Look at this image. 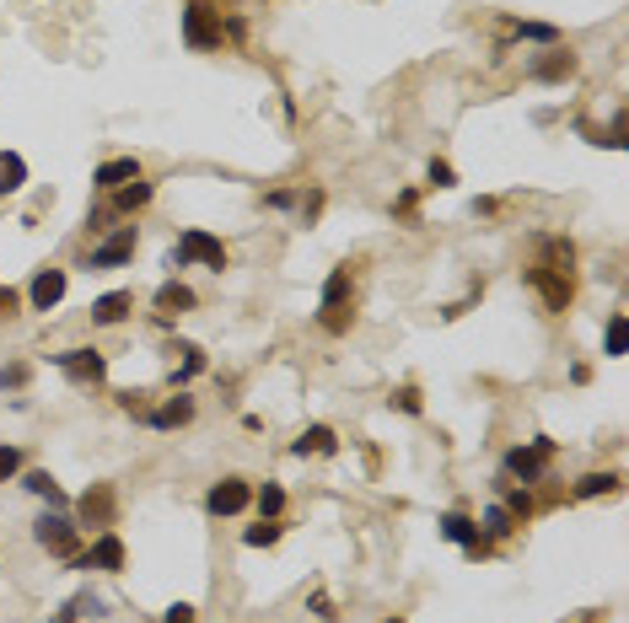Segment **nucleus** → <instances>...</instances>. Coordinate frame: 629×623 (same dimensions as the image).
Here are the masks:
<instances>
[{
    "label": "nucleus",
    "instance_id": "45",
    "mask_svg": "<svg viewBox=\"0 0 629 623\" xmlns=\"http://www.w3.org/2000/svg\"><path fill=\"white\" fill-rule=\"evenodd\" d=\"M11 307V291H0V312H6Z\"/></svg>",
    "mask_w": 629,
    "mask_h": 623
},
{
    "label": "nucleus",
    "instance_id": "29",
    "mask_svg": "<svg viewBox=\"0 0 629 623\" xmlns=\"http://www.w3.org/2000/svg\"><path fill=\"white\" fill-rule=\"evenodd\" d=\"M511 33L527 43H560V27H549V22H511Z\"/></svg>",
    "mask_w": 629,
    "mask_h": 623
},
{
    "label": "nucleus",
    "instance_id": "16",
    "mask_svg": "<svg viewBox=\"0 0 629 623\" xmlns=\"http://www.w3.org/2000/svg\"><path fill=\"white\" fill-rule=\"evenodd\" d=\"M570 70H576V54L554 49V54H538L533 60V81H570Z\"/></svg>",
    "mask_w": 629,
    "mask_h": 623
},
{
    "label": "nucleus",
    "instance_id": "22",
    "mask_svg": "<svg viewBox=\"0 0 629 623\" xmlns=\"http://www.w3.org/2000/svg\"><path fill=\"white\" fill-rule=\"evenodd\" d=\"M603 355H613V360L629 355V317H624V312L608 317V328H603Z\"/></svg>",
    "mask_w": 629,
    "mask_h": 623
},
{
    "label": "nucleus",
    "instance_id": "3",
    "mask_svg": "<svg viewBox=\"0 0 629 623\" xmlns=\"http://www.w3.org/2000/svg\"><path fill=\"white\" fill-rule=\"evenodd\" d=\"M183 264H205V269H226V248H221V237H210V231H183V242L173 248V269Z\"/></svg>",
    "mask_w": 629,
    "mask_h": 623
},
{
    "label": "nucleus",
    "instance_id": "11",
    "mask_svg": "<svg viewBox=\"0 0 629 623\" xmlns=\"http://www.w3.org/2000/svg\"><path fill=\"white\" fill-rule=\"evenodd\" d=\"M27 301H33V312H49L65 301V269H44L33 274V291H27Z\"/></svg>",
    "mask_w": 629,
    "mask_h": 623
},
{
    "label": "nucleus",
    "instance_id": "40",
    "mask_svg": "<svg viewBox=\"0 0 629 623\" xmlns=\"http://www.w3.org/2000/svg\"><path fill=\"white\" fill-rule=\"evenodd\" d=\"M167 623H199L194 602H173V607H167Z\"/></svg>",
    "mask_w": 629,
    "mask_h": 623
},
{
    "label": "nucleus",
    "instance_id": "38",
    "mask_svg": "<svg viewBox=\"0 0 629 623\" xmlns=\"http://www.w3.org/2000/svg\"><path fill=\"white\" fill-rule=\"evenodd\" d=\"M420 210V188H404V194L393 199V215H414Z\"/></svg>",
    "mask_w": 629,
    "mask_h": 623
},
{
    "label": "nucleus",
    "instance_id": "43",
    "mask_svg": "<svg viewBox=\"0 0 629 623\" xmlns=\"http://www.w3.org/2000/svg\"><path fill=\"white\" fill-rule=\"evenodd\" d=\"M49 623H81V607L76 602H60V607H54V618Z\"/></svg>",
    "mask_w": 629,
    "mask_h": 623
},
{
    "label": "nucleus",
    "instance_id": "41",
    "mask_svg": "<svg viewBox=\"0 0 629 623\" xmlns=\"http://www.w3.org/2000/svg\"><path fill=\"white\" fill-rule=\"evenodd\" d=\"M76 607H81L87 618H108V613H103V597H92V591H81V597H76Z\"/></svg>",
    "mask_w": 629,
    "mask_h": 623
},
{
    "label": "nucleus",
    "instance_id": "39",
    "mask_svg": "<svg viewBox=\"0 0 629 623\" xmlns=\"http://www.w3.org/2000/svg\"><path fill=\"white\" fill-rule=\"evenodd\" d=\"M264 205H269V210H291V205H296V194H291V188H269Z\"/></svg>",
    "mask_w": 629,
    "mask_h": 623
},
{
    "label": "nucleus",
    "instance_id": "28",
    "mask_svg": "<svg viewBox=\"0 0 629 623\" xmlns=\"http://www.w3.org/2000/svg\"><path fill=\"white\" fill-rule=\"evenodd\" d=\"M253 500H259V511H264L269 521L285 516V489H280V484H259V489H253Z\"/></svg>",
    "mask_w": 629,
    "mask_h": 623
},
{
    "label": "nucleus",
    "instance_id": "14",
    "mask_svg": "<svg viewBox=\"0 0 629 623\" xmlns=\"http://www.w3.org/2000/svg\"><path fill=\"white\" fill-rule=\"evenodd\" d=\"M22 489H27V495H38V500H49V511H70L65 489L54 484V478H49L44 468H27V473H22Z\"/></svg>",
    "mask_w": 629,
    "mask_h": 623
},
{
    "label": "nucleus",
    "instance_id": "9",
    "mask_svg": "<svg viewBox=\"0 0 629 623\" xmlns=\"http://www.w3.org/2000/svg\"><path fill=\"white\" fill-rule=\"evenodd\" d=\"M151 419V430H183L194 419V398L189 393H178V398H167V403H156V409H146Z\"/></svg>",
    "mask_w": 629,
    "mask_h": 623
},
{
    "label": "nucleus",
    "instance_id": "18",
    "mask_svg": "<svg viewBox=\"0 0 629 623\" xmlns=\"http://www.w3.org/2000/svg\"><path fill=\"white\" fill-rule=\"evenodd\" d=\"M334 446H339V436H334L328 425H307V430H302V441H291V452H296V457H318V452L328 457Z\"/></svg>",
    "mask_w": 629,
    "mask_h": 623
},
{
    "label": "nucleus",
    "instance_id": "32",
    "mask_svg": "<svg viewBox=\"0 0 629 623\" xmlns=\"http://www.w3.org/2000/svg\"><path fill=\"white\" fill-rule=\"evenodd\" d=\"M17 473H22V452H17V446H6V441H0V484H11Z\"/></svg>",
    "mask_w": 629,
    "mask_h": 623
},
{
    "label": "nucleus",
    "instance_id": "44",
    "mask_svg": "<svg viewBox=\"0 0 629 623\" xmlns=\"http://www.w3.org/2000/svg\"><path fill=\"white\" fill-rule=\"evenodd\" d=\"M221 33L242 43V38H248V22H242V17H232V22H221Z\"/></svg>",
    "mask_w": 629,
    "mask_h": 623
},
{
    "label": "nucleus",
    "instance_id": "7",
    "mask_svg": "<svg viewBox=\"0 0 629 623\" xmlns=\"http://www.w3.org/2000/svg\"><path fill=\"white\" fill-rule=\"evenodd\" d=\"M49 360L81 387H92V382H103V376H108V355H97V350H65V355H49Z\"/></svg>",
    "mask_w": 629,
    "mask_h": 623
},
{
    "label": "nucleus",
    "instance_id": "37",
    "mask_svg": "<svg viewBox=\"0 0 629 623\" xmlns=\"http://www.w3.org/2000/svg\"><path fill=\"white\" fill-rule=\"evenodd\" d=\"M318 317H323L328 333H345L350 328V307H334V312H318Z\"/></svg>",
    "mask_w": 629,
    "mask_h": 623
},
{
    "label": "nucleus",
    "instance_id": "6",
    "mask_svg": "<svg viewBox=\"0 0 629 623\" xmlns=\"http://www.w3.org/2000/svg\"><path fill=\"white\" fill-rule=\"evenodd\" d=\"M70 564H76V570H108V575H119L124 570V543L113 538V532H103L92 548H76Z\"/></svg>",
    "mask_w": 629,
    "mask_h": 623
},
{
    "label": "nucleus",
    "instance_id": "20",
    "mask_svg": "<svg viewBox=\"0 0 629 623\" xmlns=\"http://www.w3.org/2000/svg\"><path fill=\"white\" fill-rule=\"evenodd\" d=\"M183 360H178V366H173V376H167V382H173V387H183V382H194V376L199 371H210V355L205 350H199V344H189V350H178Z\"/></svg>",
    "mask_w": 629,
    "mask_h": 623
},
{
    "label": "nucleus",
    "instance_id": "24",
    "mask_svg": "<svg viewBox=\"0 0 629 623\" xmlns=\"http://www.w3.org/2000/svg\"><path fill=\"white\" fill-rule=\"evenodd\" d=\"M624 478L619 473H586V478H576V500H597V495H613Z\"/></svg>",
    "mask_w": 629,
    "mask_h": 623
},
{
    "label": "nucleus",
    "instance_id": "12",
    "mask_svg": "<svg viewBox=\"0 0 629 623\" xmlns=\"http://www.w3.org/2000/svg\"><path fill=\"white\" fill-rule=\"evenodd\" d=\"M543 462H549V457H543L538 446H511V452H506V473L517 478V484H538Z\"/></svg>",
    "mask_w": 629,
    "mask_h": 623
},
{
    "label": "nucleus",
    "instance_id": "33",
    "mask_svg": "<svg viewBox=\"0 0 629 623\" xmlns=\"http://www.w3.org/2000/svg\"><path fill=\"white\" fill-rule=\"evenodd\" d=\"M506 511H511V521H527V516H533V495H527V489H511Z\"/></svg>",
    "mask_w": 629,
    "mask_h": 623
},
{
    "label": "nucleus",
    "instance_id": "31",
    "mask_svg": "<svg viewBox=\"0 0 629 623\" xmlns=\"http://www.w3.org/2000/svg\"><path fill=\"white\" fill-rule=\"evenodd\" d=\"M393 409H398V414H409V419H414V414H420V409H425V398H420V387H414V382H404V387H398V393H393Z\"/></svg>",
    "mask_w": 629,
    "mask_h": 623
},
{
    "label": "nucleus",
    "instance_id": "34",
    "mask_svg": "<svg viewBox=\"0 0 629 623\" xmlns=\"http://www.w3.org/2000/svg\"><path fill=\"white\" fill-rule=\"evenodd\" d=\"M425 178H431L436 188H452V183H457V172H452V167H447V162H441V156H436V162L425 167Z\"/></svg>",
    "mask_w": 629,
    "mask_h": 623
},
{
    "label": "nucleus",
    "instance_id": "25",
    "mask_svg": "<svg viewBox=\"0 0 629 623\" xmlns=\"http://www.w3.org/2000/svg\"><path fill=\"white\" fill-rule=\"evenodd\" d=\"M334 307H350V269H334L323 285V312H334Z\"/></svg>",
    "mask_w": 629,
    "mask_h": 623
},
{
    "label": "nucleus",
    "instance_id": "10",
    "mask_svg": "<svg viewBox=\"0 0 629 623\" xmlns=\"http://www.w3.org/2000/svg\"><path fill=\"white\" fill-rule=\"evenodd\" d=\"M527 280L543 291V301H549L554 312H565L570 307V274H560V269H543V264H533V274Z\"/></svg>",
    "mask_w": 629,
    "mask_h": 623
},
{
    "label": "nucleus",
    "instance_id": "19",
    "mask_svg": "<svg viewBox=\"0 0 629 623\" xmlns=\"http://www.w3.org/2000/svg\"><path fill=\"white\" fill-rule=\"evenodd\" d=\"M156 312H162V317L194 312V291H189V285H178V280H167L162 291H156Z\"/></svg>",
    "mask_w": 629,
    "mask_h": 623
},
{
    "label": "nucleus",
    "instance_id": "42",
    "mask_svg": "<svg viewBox=\"0 0 629 623\" xmlns=\"http://www.w3.org/2000/svg\"><path fill=\"white\" fill-rule=\"evenodd\" d=\"M318 215H323V188H312L307 205H302V221H318Z\"/></svg>",
    "mask_w": 629,
    "mask_h": 623
},
{
    "label": "nucleus",
    "instance_id": "36",
    "mask_svg": "<svg viewBox=\"0 0 629 623\" xmlns=\"http://www.w3.org/2000/svg\"><path fill=\"white\" fill-rule=\"evenodd\" d=\"M0 387H27V366H17V360H11V366H0Z\"/></svg>",
    "mask_w": 629,
    "mask_h": 623
},
{
    "label": "nucleus",
    "instance_id": "46",
    "mask_svg": "<svg viewBox=\"0 0 629 623\" xmlns=\"http://www.w3.org/2000/svg\"><path fill=\"white\" fill-rule=\"evenodd\" d=\"M388 623H404V618H388Z\"/></svg>",
    "mask_w": 629,
    "mask_h": 623
},
{
    "label": "nucleus",
    "instance_id": "5",
    "mask_svg": "<svg viewBox=\"0 0 629 623\" xmlns=\"http://www.w3.org/2000/svg\"><path fill=\"white\" fill-rule=\"evenodd\" d=\"M113 511H119V500H113V484H92L87 495H81V505H70L76 527H103V532H108Z\"/></svg>",
    "mask_w": 629,
    "mask_h": 623
},
{
    "label": "nucleus",
    "instance_id": "4",
    "mask_svg": "<svg viewBox=\"0 0 629 623\" xmlns=\"http://www.w3.org/2000/svg\"><path fill=\"white\" fill-rule=\"evenodd\" d=\"M248 505H253V484H248V478H237V473L216 478V484H210V495H205V511H210V516H242Z\"/></svg>",
    "mask_w": 629,
    "mask_h": 623
},
{
    "label": "nucleus",
    "instance_id": "26",
    "mask_svg": "<svg viewBox=\"0 0 629 623\" xmlns=\"http://www.w3.org/2000/svg\"><path fill=\"white\" fill-rule=\"evenodd\" d=\"M280 521H269V516H259V521H253V527L248 532H242V543H248V548H275L280 543Z\"/></svg>",
    "mask_w": 629,
    "mask_h": 623
},
{
    "label": "nucleus",
    "instance_id": "15",
    "mask_svg": "<svg viewBox=\"0 0 629 623\" xmlns=\"http://www.w3.org/2000/svg\"><path fill=\"white\" fill-rule=\"evenodd\" d=\"M135 178H140V162H135V156H119V162H103V167L92 172V183L103 188V194H113V188H124V183H135Z\"/></svg>",
    "mask_w": 629,
    "mask_h": 623
},
{
    "label": "nucleus",
    "instance_id": "1",
    "mask_svg": "<svg viewBox=\"0 0 629 623\" xmlns=\"http://www.w3.org/2000/svg\"><path fill=\"white\" fill-rule=\"evenodd\" d=\"M33 538H38V548H49L54 559H70L81 548V527L70 511H44L33 521Z\"/></svg>",
    "mask_w": 629,
    "mask_h": 623
},
{
    "label": "nucleus",
    "instance_id": "8",
    "mask_svg": "<svg viewBox=\"0 0 629 623\" xmlns=\"http://www.w3.org/2000/svg\"><path fill=\"white\" fill-rule=\"evenodd\" d=\"M130 258H135V226H119L103 248L87 258V269H119V264H130Z\"/></svg>",
    "mask_w": 629,
    "mask_h": 623
},
{
    "label": "nucleus",
    "instance_id": "17",
    "mask_svg": "<svg viewBox=\"0 0 629 623\" xmlns=\"http://www.w3.org/2000/svg\"><path fill=\"white\" fill-rule=\"evenodd\" d=\"M130 307H135V296L130 291H108V296H97V307H92V323H124L130 317Z\"/></svg>",
    "mask_w": 629,
    "mask_h": 623
},
{
    "label": "nucleus",
    "instance_id": "23",
    "mask_svg": "<svg viewBox=\"0 0 629 623\" xmlns=\"http://www.w3.org/2000/svg\"><path fill=\"white\" fill-rule=\"evenodd\" d=\"M22 183H27V162H22L17 151H0V199L17 194Z\"/></svg>",
    "mask_w": 629,
    "mask_h": 623
},
{
    "label": "nucleus",
    "instance_id": "2",
    "mask_svg": "<svg viewBox=\"0 0 629 623\" xmlns=\"http://www.w3.org/2000/svg\"><path fill=\"white\" fill-rule=\"evenodd\" d=\"M183 43H189V49H205V54L226 43L221 11L210 6V0H189V6H183Z\"/></svg>",
    "mask_w": 629,
    "mask_h": 623
},
{
    "label": "nucleus",
    "instance_id": "35",
    "mask_svg": "<svg viewBox=\"0 0 629 623\" xmlns=\"http://www.w3.org/2000/svg\"><path fill=\"white\" fill-rule=\"evenodd\" d=\"M307 613H312V618H334V597H328V591H312V597H307Z\"/></svg>",
    "mask_w": 629,
    "mask_h": 623
},
{
    "label": "nucleus",
    "instance_id": "30",
    "mask_svg": "<svg viewBox=\"0 0 629 623\" xmlns=\"http://www.w3.org/2000/svg\"><path fill=\"white\" fill-rule=\"evenodd\" d=\"M624 140H629V113L619 108V113H613V119H608V129H603V135H597V146L619 151V146H624Z\"/></svg>",
    "mask_w": 629,
    "mask_h": 623
},
{
    "label": "nucleus",
    "instance_id": "13",
    "mask_svg": "<svg viewBox=\"0 0 629 623\" xmlns=\"http://www.w3.org/2000/svg\"><path fill=\"white\" fill-rule=\"evenodd\" d=\"M151 194H156V183L135 178V183H124V188H113V194H108V210H113V215H135V210L151 205Z\"/></svg>",
    "mask_w": 629,
    "mask_h": 623
},
{
    "label": "nucleus",
    "instance_id": "27",
    "mask_svg": "<svg viewBox=\"0 0 629 623\" xmlns=\"http://www.w3.org/2000/svg\"><path fill=\"white\" fill-rule=\"evenodd\" d=\"M479 532H484V538H511V532H517V521H511L506 505H490L484 521H479Z\"/></svg>",
    "mask_w": 629,
    "mask_h": 623
},
{
    "label": "nucleus",
    "instance_id": "21",
    "mask_svg": "<svg viewBox=\"0 0 629 623\" xmlns=\"http://www.w3.org/2000/svg\"><path fill=\"white\" fill-rule=\"evenodd\" d=\"M441 538H447V543H463V548H474V543H479V521H468V516L447 511V516H441Z\"/></svg>",
    "mask_w": 629,
    "mask_h": 623
}]
</instances>
